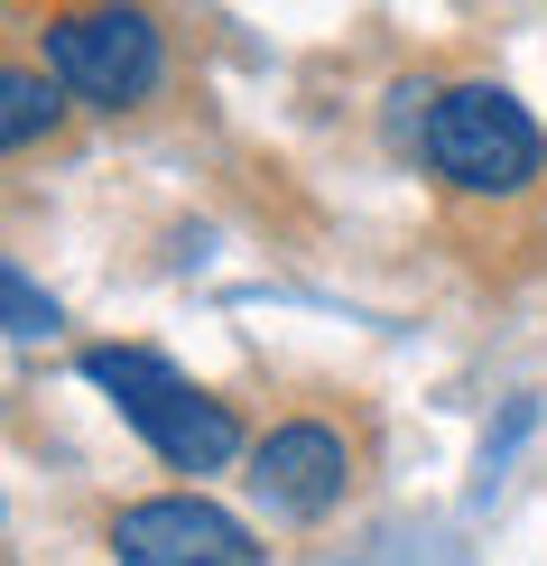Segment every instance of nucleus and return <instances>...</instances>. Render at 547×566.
Returning a JSON list of instances; mask_svg holds the SVG:
<instances>
[{
    "label": "nucleus",
    "mask_w": 547,
    "mask_h": 566,
    "mask_svg": "<svg viewBox=\"0 0 547 566\" xmlns=\"http://www.w3.org/2000/svg\"><path fill=\"white\" fill-rule=\"evenodd\" d=\"M84 381L122 399V418H130V428L177 464V474H213V464L242 455V428H232V409H223V399H204V390L168 363V353L93 344V353H84Z\"/></svg>",
    "instance_id": "nucleus-1"
},
{
    "label": "nucleus",
    "mask_w": 547,
    "mask_h": 566,
    "mask_svg": "<svg viewBox=\"0 0 547 566\" xmlns=\"http://www.w3.org/2000/svg\"><path fill=\"white\" fill-rule=\"evenodd\" d=\"M427 168L455 186V196H519L538 177V122L502 84H455V93H436Z\"/></svg>",
    "instance_id": "nucleus-2"
},
{
    "label": "nucleus",
    "mask_w": 547,
    "mask_h": 566,
    "mask_svg": "<svg viewBox=\"0 0 547 566\" xmlns=\"http://www.w3.org/2000/svg\"><path fill=\"white\" fill-rule=\"evenodd\" d=\"M46 75H56L75 103H139V93L158 84V19H139V10H65V19H46Z\"/></svg>",
    "instance_id": "nucleus-3"
},
{
    "label": "nucleus",
    "mask_w": 547,
    "mask_h": 566,
    "mask_svg": "<svg viewBox=\"0 0 547 566\" xmlns=\"http://www.w3.org/2000/svg\"><path fill=\"white\" fill-rule=\"evenodd\" d=\"M112 566H260V538L223 502L158 492V502H130L112 521Z\"/></svg>",
    "instance_id": "nucleus-4"
},
{
    "label": "nucleus",
    "mask_w": 547,
    "mask_h": 566,
    "mask_svg": "<svg viewBox=\"0 0 547 566\" xmlns=\"http://www.w3.org/2000/svg\"><path fill=\"white\" fill-rule=\"evenodd\" d=\"M353 483V446L325 428V418H288V428H270L251 446V492L270 511H288V521H316V511H335Z\"/></svg>",
    "instance_id": "nucleus-5"
},
{
    "label": "nucleus",
    "mask_w": 547,
    "mask_h": 566,
    "mask_svg": "<svg viewBox=\"0 0 547 566\" xmlns=\"http://www.w3.org/2000/svg\"><path fill=\"white\" fill-rule=\"evenodd\" d=\"M56 75H29V65H10V75H0V139H10V149H29L38 130H56Z\"/></svg>",
    "instance_id": "nucleus-6"
},
{
    "label": "nucleus",
    "mask_w": 547,
    "mask_h": 566,
    "mask_svg": "<svg viewBox=\"0 0 547 566\" xmlns=\"http://www.w3.org/2000/svg\"><path fill=\"white\" fill-rule=\"evenodd\" d=\"M10 316H19V335H38V325H46V316H56V306H38V289H29V279H19V270H10Z\"/></svg>",
    "instance_id": "nucleus-7"
}]
</instances>
